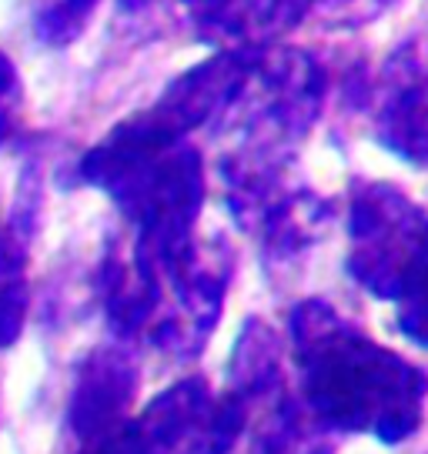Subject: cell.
I'll return each mask as SVG.
<instances>
[{"label": "cell", "mask_w": 428, "mask_h": 454, "mask_svg": "<svg viewBox=\"0 0 428 454\" xmlns=\"http://www.w3.org/2000/svg\"><path fill=\"white\" fill-rule=\"evenodd\" d=\"M314 387L325 411L358 425L371 411H395V404H408L405 391V364L378 351H358L352 344H338L325 355L314 371Z\"/></svg>", "instance_id": "cell-1"}, {"label": "cell", "mask_w": 428, "mask_h": 454, "mask_svg": "<svg viewBox=\"0 0 428 454\" xmlns=\"http://www.w3.org/2000/svg\"><path fill=\"white\" fill-rule=\"evenodd\" d=\"M312 0H208V24L228 34H272L295 24Z\"/></svg>", "instance_id": "cell-2"}]
</instances>
